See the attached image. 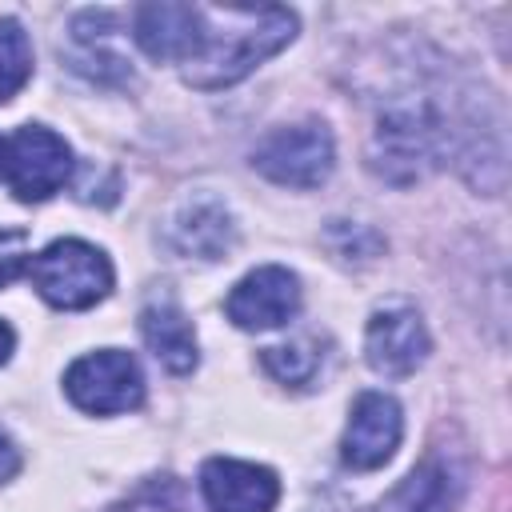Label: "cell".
Listing matches in <instances>:
<instances>
[{
  "instance_id": "obj_11",
  "label": "cell",
  "mask_w": 512,
  "mask_h": 512,
  "mask_svg": "<svg viewBox=\"0 0 512 512\" xmlns=\"http://www.w3.org/2000/svg\"><path fill=\"white\" fill-rule=\"evenodd\" d=\"M204 12L200 4H140L132 16V36L152 60L188 64L200 44Z\"/></svg>"
},
{
  "instance_id": "obj_10",
  "label": "cell",
  "mask_w": 512,
  "mask_h": 512,
  "mask_svg": "<svg viewBox=\"0 0 512 512\" xmlns=\"http://www.w3.org/2000/svg\"><path fill=\"white\" fill-rule=\"evenodd\" d=\"M200 496L208 512H272L280 500V480L264 464L212 456L200 468Z\"/></svg>"
},
{
  "instance_id": "obj_15",
  "label": "cell",
  "mask_w": 512,
  "mask_h": 512,
  "mask_svg": "<svg viewBox=\"0 0 512 512\" xmlns=\"http://www.w3.org/2000/svg\"><path fill=\"white\" fill-rule=\"evenodd\" d=\"M32 80V40L20 20H0V104L12 100Z\"/></svg>"
},
{
  "instance_id": "obj_17",
  "label": "cell",
  "mask_w": 512,
  "mask_h": 512,
  "mask_svg": "<svg viewBox=\"0 0 512 512\" xmlns=\"http://www.w3.org/2000/svg\"><path fill=\"white\" fill-rule=\"evenodd\" d=\"M112 512H188V500H184V488L172 476H164V480H152L148 488H140L128 504H120Z\"/></svg>"
},
{
  "instance_id": "obj_4",
  "label": "cell",
  "mask_w": 512,
  "mask_h": 512,
  "mask_svg": "<svg viewBox=\"0 0 512 512\" xmlns=\"http://www.w3.org/2000/svg\"><path fill=\"white\" fill-rule=\"evenodd\" d=\"M20 204H40L56 196L72 176V148L44 124H24L4 140V172H0Z\"/></svg>"
},
{
  "instance_id": "obj_14",
  "label": "cell",
  "mask_w": 512,
  "mask_h": 512,
  "mask_svg": "<svg viewBox=\"0 0 512 512\" xmlns=\"http://www.w3.org/2000/svg\"><path fill=\"white\" fill-rule=\"evenodd\" d=\"M172 240L188 256L220 260L236 240V224H232V216H228V208L220 200H196L176 216Z\"/></svg>"
},
{
  "instance_id": "obj_8",
  "label": "cell",
  "mask_w": 512,
  "mask_h": 512,
  "mask_svg": "<svg viewBox=\"0 0 512 512\" xmlns=\"http://www.w3.org/2000/svg\"><path fill=\"white\" fill-rule=\"evenodd\" d=\"M400 436H404L400 404L384 392H360L352 400V412H348V424H344V436H340V456H344L348 468L372 472V468H384L396 456Z\"/></svg>"
},
{
  "instance_id": "obj_5",
  "label": "cell",
  "mask_w": 512,
  "mask_h": 512,
  "mask_svg": "<svg viewBox=\"0 0 512 512\" xmlns=\"http://www.w3.org/2000/svg\"><path fill=\"white\" fill-rule=\"evenodd\" d=\"M64 392L76 408L92 416H116L132 412L144 400V372L140 364L120 348H100L68 364Z\"/></svg>"
},
{
  "instance_id": "obj_18",
  "label": "cell",
  "mask_w": 512,
  "mask_h": 512,
  "mask_svg": "<svg viewBox=\"0 0 512 512\" xmlns=\"http://www.w3.org/2000/svg\"><path fill=\"white\" fill-rule=\"evenodd\" d=\"M28 232L24 228H0V288H8L16 276L28 272Z\"/></svg>"
},
{
  "instance_id": "obj_13",
  "label": "cell",
  "mask_w": 512,
  "mask_h": 512,
  "mask_svg": "<svg viewBox=\"0 0 512 512\" xmlns=\"http://www.w3.org/2000/svg\"><path fill=\"white\" fill-rule=\"evenodd\" d=\"M456 500H460L456 472L440 456H428L376 504V512H456Z\"/></svg>"
},
{
  "instance_id": "obj_12",
  "label": "cell",
  "mask_w": 512,
  "mask_h": 512,
  "mask_svg": "<svg viewBox=\"0 0 512 512\" xmlns=\"http://www.w3.org/2000/svg\"><path fill=\"white\" fill-rule=\"evenodd\" d=\"M140 336H144L148 352L172 376H184V372L196 368V328H192L188 312L172 296H160V300H148L144 304V312H140Z\"/></svg>"
},
{
  "instance_id": "obj_20",
  "label": "cell",
  "mask_w": 512,
  "mask_h": 512,
  "mask_svg": "<svg viewBox=\"0 0 512 512\" xmlns=\"http://www.w3.org/2000/svg\"><path fill=\"white\" fill-rule=\"evenodd\" d=\"M12 348H16V332L0 320V364H8V356H12Z\"/></svg>"
},
{
  "instance_id": "obj_3",
  "label": "cell",
  "mask_w": 512,
  "mask_h": 512,
  "mask_svg": "<svg viewBox=\"0 0 512 512\" xmlns=\"http://www.w3.org/2000/svg\"><path fill=\"white\" fill-rule=\"evenodd\" d=\"M332 164H336L332 132L316 120L276 128L252 152V168L284 188H316L332 176Z\"/></svg>"
},
{
  "instance_id": "obj_21",
  "label": "cell",
  "mask_w": 512,
  "mask_h": 512,
  "mask_svg": "<svg viewBox=\"0 0 512 512\" xmlns=\"http://www.w3.org/2000/svg\"><path fill=\"white\" fill-rule=\"evenodd\" d=\"M0 172H4V140H0Z\"/></svg>"
},
{
  "instance_id": "obj_16",
  "label": "cell",
  "mask_w": 512,
  "mask_h": 512,
  "mask_svg": "<svg viewBox=\"0 0 512 512\" xmlns=\"http://www.w3.org/2000/svg\"><path fill=\"white\" fill-rule=\"evenodd\" d=\"M260 364H264L280 384H308L312 372H316V364H320V356H316L304 340H296V344L264 348V352H260Z\"/></svg>"
},
{
  "instance_id": "obj_9",
  "label": "cell",
  "mask_w": 512,
  "mask_h": 512,
  "mask_svg": "<svg viewBox=\"0 0 512 512\" xmlns=\"http://www.w3.org/2000/svg\"><path fill=\"white\" fill-rule=\"evenodd\" d=\"M428 328L412 304H388L376 308L364 328V356L380 376H412L428 360Z\"/></svg>"
},
{
  "instance_id": "obj_6",
  "label": "cell",
  "mask_w": 512,
  "mask_h": 512,
  "mask_svg": "<svg viewBox=\"0 0 512 512\" xmlns=\"http://www.w3.org/2000/svg\"><path fill=\"white\" fill-rule=\"evenodd\" d=\"M444 144V128L428 104H396L376 124V168L392 180H416L428 164H436Z\"/></svg>"
},
{
  "instance_id": "obj_1",
  "label": "cell",
  "mask_w": 512,
  "mask_h": 512,
  "mask_svg": "<svg viewBox=\"0 0 512 512\" xmlns=\"http://www.w3.org/2000/svg\"><path fill=\"white\" fill-rule=\"evenodd\" d=\"M200 12H204L200 44L184 64V80L192 88H208V92L228 88L244 80L252 68H260L268 56H276L284 44H292L296 36V12L280 4H264V8L228 4Z\"/></svg>"
},
{
  "instance_id": "obj_2",
  "label": "cell",
  "mask_w": 512,
  "mask_h": 512,
  "mask_svg": "<svg viewBox=\"0 0 512 512\" xmlns=\"http://www.w3.org/2000/svg\"><path fill=\"white\" fill-rule=\"evenodd\" d=\"M28 280L52 308L84 312L112 292V264L96 244L64 236L28 260Z\"/></svg>"
},
{
  "instance_id": "obj_7",
  "label": "cell",
  "mask_w": 512,
  "mask_h": 512,
  "mask_svg": "<svg viewBox=\"0 0 512 512\" xmlns=\"http://www.w3.org/2000/svg\"><path fill=\"white\" fill-rule=\"evenodd\" d=\"M224 312L236 328L244 332H268L288 324L300 312V280L284 264H264L252 268L248 276L236 280V288L224 300Z\"/></svg>"
},
{
  "instance_id": "obj_19",
  "label": "cell",
  "mask_w": 512,
  "mask_h": 512,
  "mask_svg": "<svg viewBox=\"0 0 512 512\" xmlns=\"http://www.w3.org/2000/svg\"><path fill=\"white\" fill-rule=\"evenodd\" d=\"M16 472H20V452H16V444L0 432V484H4V480H12Z\"/></svg>"
}]
</instances>
